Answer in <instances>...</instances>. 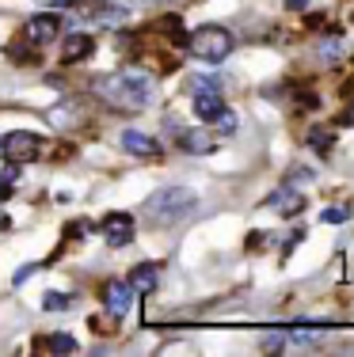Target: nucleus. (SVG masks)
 Instances as JSON below:
<instances>
[{"instance_id": "f257e3e1", "label": "nucleus", "mask_w": 354, "mask_h": 357, "mask_svg": "<svg viewBox=\"0 0 354 357\" xmlns=\"http://www.w3.org/2000/svg\"><path fill=\"white\" fill-rule=\"evenodd\" d=\"M91 91L115 110H145L156 96V80L141 69H115L91 80Z\"/></svg>"}, {"instance_id": "f03ea898", "label": "nucleus", "mask_w": 354, "mask_h": 357, "mask_svg": "<svg viewBox=\"0 0 354 357\" xmlns=\"http://www.w3.org/2000/svg\"><path fill=\"white\" fill-rule=\"evenodd\" d=\"M195 206H198V194L191 186H160L153 198L145 202V217H149V225L168 228V225H179L183 217H191Z\"/></svg>"}, {"instance_id": "7ed1b4c3", "label": "nucleus", "mask_w": 354, "mask_h": 357, "mask_svg": "<svg viewBox=\"0 0 354 357\" xmlns=\"http://www.w3.org/2000/svg\"><path fill=\"white\" fill-rule=\"evenodd\" d=\"M233 46H236L233 31L217 27V23H206V27H198L195 35L187 38V50L198 57V61H206V65H221L225 57L233 54Z\"/></svg>"}, {"instance_id": "20e7f679", "label": "nucleus", "mask_w": 354, "mask_h": 357, "mask_svg": "<svg viewBox=\"0 0 354 357\" xmlns=\"http://www.w3.org/2000/svg\"><path fill=\"white\" fill-rule=\"evenodd\" d=\"M42 141L38 133H27V130H15L8 133V137H0V156H8L12 164H27V160H35L42 152Z\"/></svg>"}, {"instance_id": "39448f33", "label": "nucleus", "mask_w": 354, "mask_h": 357, "mask_svg": "<svg viewBox=\"0 0 354 357\" xmlns=\"http://www.w3.org/2000/svg\"><path fill=\"white\" fill-rule=\"evenodd\" d=\"M133 228H138V220L130 213H107L103 217V240L111 243V248H126V243L133 240Z\"/></svg>"}, {"instance_id": "423d86ee", "label": "nucleus", "mask_w": 354, "mask_h": 357, "mask_svg": "<svg viewBox=\"0 0 354 357\" xmlns=\"http://www.w3.org/2000/svg\"><path fill=\"white\" fill-rule=\"evenodd\" d=\"M133 296H138V293H133L126 282H107V285H103V308L111 312L115 319H122L126 312H130Z\"/></svg>"}, {"instance_id": "0eeeda50", "label": "nucleus", "mask_w": 354, "mask_h": 357, "mask_svg": "<svg viewBox=\"0 0 354 357\" xmlns=\"http://www.w3.org/2000/svg\"><path fill=\"white\" fill-rule=\"evenodd\" d=\"M57 31H61V20H57V15H50V12H38V15H31V20H27V38L35 42V46L54 42Z\"/></svg>"}, {"instance_id": "6e6552de", "label": "nucleus", "mask_w": 354, "mask_h": 357, "mask_svg": "<svg viewBox=\"0 0 354 357\" xmlns=\"http://www.w3.org/2000/svg\"><path fill=\"white\" fill-rule=\"evenodd\" d=\"M263 209H271V213H282V217H297L301 209H305V198H301L293 186H282V190H274L271 198L263 202Z\"/></svg>"}, {"instance_id": "1a4fd4ad", "label": "nucleus", "mask_w": 354, "mask_h": 357, "mask_svg": "<svg viewBox=\"0 0 354 357\" xmlns=\"http://www.w3.org/2000/svg\"><path fill=\"white\" fill-rule=\"evenodd\" d=\"M118 144H122L126 152H133V156H156L160 152V144L149 137V133H141V130H122L118 133Z\"/></svg>"}, {"instance_id": "9d476101", "label": "nucleus", "mask_w": 354, "mask_h": 357, "mask_svg": "<svg viewBox=\"0 0 354 357\" xmlns=\"http://www.w3.org/2000/svg\"><path fill=\"white\" fill-rule=\"evenodd\" d=\"M156 282H160V266H156V262H141V266L130 270V282H126V285H130L138 296H145V293H153V289H156Z\"/></svg>"}, {"instance_id": "9b49d317", "label": "nucleus", "mask_w": 354, "mask_h": 357, "mask_svg": "<svg viewBox=\"0 0 354 357\" xmlns=\"http://www.w3.org/2000/svg\"><path fill=\"white\" fill-rule=\"evenodd\" d=\"M179 144H183V152H195V156H209V152L217 149L214 133H206V130H183Z\"/></svg>"}, {"instance_id": "f8f14e48", "label": "nucleus", "mask_w": 354, "mask_h": 357, "mask_svg": "<svg viewBox=\"0 0 354 357\" xmlns=\"http://www.w3.org/2000/svg\"><path fill=\"white\" fill-rule=\"evenodd\" d=\"M91 20H96L99 27H118V23L130 20V8H122V4H96V8H91Z\"/></svg>"}, {"instance_id": "ddd939ff", "label": "nucleus", "mask_w": 354, "mask_h": 357, "mask_svg": "<svg viewBox=\"0 0 354 357\" xmlns=\"http://www.w3.org/2000/svg\"><path fill=\"white\" fill-rule=\"evenodd\" d=\"M221 91H198L195 96V114L202 118V122H214V114L221 110Z\"/></svg>"}, {"instance_id": "4468645a", "label": "nucleus", "mask_w": 354, "mask_h": 357, "mask_svg": "<svg viewBox=\"0 0 354 357\" xmlns=\"http://www.w3.org/2000/svg\"><path fill=\"white\" fill-rule=\"evenodd\" d=\"M91 50H96L91 35H69V38H65V61H84Z\"/></svg>"}, {"instance_id": "2eb2a0df", "label": "nucleus", "mask_w": 354, "mask_h": 357, "mask_svg": "<svg viewBox=\"0 0 354 357\" xmlns=\"http://www.w3.org/2000/svg\"><path fill=\"white\" fill-rule=\"evenodd\" d=\"M282 335H286V346H301V350H305V346H316L320 338H324V331H313V327H286Z\"/></svg>"}, {"instance_id": "dca6fc26", "label": "nucleus", "mask_w": 354, "mask_h": 357, "mask_svg": "<svg viewBox=\"0 0 354 357\" xmlns=\"http://www.w3.org/2000/svg\"><path fill=\"white\" fill-rule=\"evenodd\" d=\"M35 346H46V350H54V354H73L77 350V338L73 335H50L46 342H35Z\"/></svg>"}, {"instance_id": "f3484780", "label": "nucleus", "mask_w": 354, "mask_h": 357, "mask_svg": "<svg viewBox=\"0 0 354 357\" xmlns=\"http://www.w3.org/2000/svg\"><path fill=\"white\" fill-rule=\"evenodd\" d=\"M332 141H335V133H332V130H324V126L309 130V144H313L316 152H327V149H332Z\"/></svg>"}, {"instance_id": "a211bd4d", "label": "nucleus", "mask_w": 354, "mask_h": 357, "mask_svg": "<svg viewBox=\"0 0 354 357\" xmlns=\"http://www.w3.org/2000/svg\"><path fill=\"white\" fill-rule=\"evenodd\" d=\"M42 308H46V312H69V308H73V296H65V293H46V296H42Z\"/></svg>"}, {"instance_id": "6ab92c4d", "label": "nucleus", "mask_w": 354, "mask_h": 357, "mask_svg": "<svg viewBox=\"0 0 354 357\" xmlns=\"http://www.w3.org/2000/svg\"><path fill=\"white\" fill-rule=\"evenodd\" d=\"M209 126H217L221 133H236V126H240V122H236V114H233L229 107H221V110L214 114V122H209Z\"/></svg>"}, {"instance_id": "aec40b11", "label": "nucleus", "mask_w": 354, "mask_h": 357, "mask_svg": "<svg viewBox=\"0 0 354 357\" xmlns=\"http://www.w3.org/2000/svg\"><path fill=\"white\" fill-rule=\"evenodd\" d=\"M320 220H324V225H343V220H351V206H327Z\"/></svg>"}, {"instance_id": "412c9836", "label": "nucleus", "mask_w": 354, "mask_h": 357, "mask_svg": "<svg viewBox=\"0 0 354 357\" xmlns=\"http://www.w3.org/2000/svg\"><path fill=\"white\" fill-rule=\"evenodd\" d=\"M191 96H198V91H221V84L217 80H209V76H191Z\"/></svg>"}, {"instance_id": "4be33fe9", "label": "nucleus", "mask_w": 354, "mask_h": 357, "mask_svg": "<svg viewBox=\"0 0 354 357\" xmlns=\"http://www.w3.org/2000/svg\"><path fill=\"white\" fill-rule=\"evenodd\" d=\"M263 350H286V335H282V331H267V335H263Z\"/></svg>"}, {"instance_id": "5701e85b", "label": "nucleus", "mask_w": 354, "mask_h": 357, "mask_svg": "<svg viewBox=\"0 0 354 357\" xmlns=\"http://www.w3.org/2000/svg\"><path fill=\"white\" fill-rule=\"evenodd\" d=\"M320 54H324V61H335V57L343 54V46H339V42H324V46H320Z\"/></svg>"}, {"instance_id": "b1692460", "label": "nucleus", "mask_w": 354, "mask_h": 357, "mask_svg": "<svg viewBox=\"0 0 354 357\" xmlns=\"http://www.w3.org/2000/svg\"><path fill=\"white\" fill-rule=\"evenodd\" d=\"M35 270H38V266H35V262H27V266H20V274H15V278H12V285H23V282H27V278H31V274H35Z\"/></svg>"}, {"instance_id": "393cba45", "label": "nucleus", "mask_w": 354, "mask_h": 357, "mask_svg": "<svg viewBox=\"0 0 354 357\" xmlns=\"http://www.w3.org/2000/svg\"><path fill=\"white\" fill-rule=\"evenodd\" d=\"M38 8H73L77 0H35Z\"/></svg>"}, {"instance_id": "a878e982", "label": "nucleus", "mask_w": 354, "mask_h": 357, "mask_svg": "<svg viewBox=\"0 0 354 357\" xmlns=\"http://www.w3.org/2000/svg\"><path fill=\"white\" fill-rule=\"evenodd\" d=\"M286 8H293V12H301V8H309V0H286Z\"/></svg>"}, {"instance_id": "bb28decb", "label": "nucleus", "mask_w": 354, "mask_h": 357, "mask_svg": "<svg viewBox=\"0 0 354 357\" xmlns=\"http://www.w3.org/2000/svg\"><path fill=\"white\" fill-rule=\"evenodd\" d=\"M133 4H164V0H133Z\"/></svg>"}]
</instances>
